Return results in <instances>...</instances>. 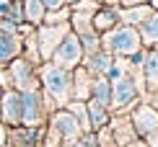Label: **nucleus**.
Wrapping results in <instances>:
<instances>
[{
    "label": "nucleus",
    "mask_w": 158,
    "mask_h": 147,
    "mask_svg": "<svg viewBox=\"0 0 158 147\" xmlns=\"http://www.w3.org/2000/svg\"><path fill=\"white\" fill-rule=\"evenodd\" d=\"M39 65H34L31 59H26L23 54L10 59L8 65H5V70H8V77H10V85L16 90H34L39 88V72H36Z\"/></svg>",
    "instance_id": "nucleus-5"
},
{
    "label": "nucleus",
    "mask_w": 158,
    "mask_h": 147,
    "mask_svg": "<svg viewBox=\"0 0 158 147\" xmlns=\"http://www.w3.org/2000/svg\"><path fill=\"white\" fill-rule=\"evenodd\" d=\"M96 142H98V147H119V142H117V137H114V132H111L109 124L96 132Z\"/></svg>",
    "instance_id": "nucleus-24"
},
{
    "label": "nucleus",
    "mask_w": 158,
    "mask_h": 147,
    "mask_svg": "<svg viewBox=\"0 0 158 147\" xmlns=\"http://www.w3.org/2000/svg\"><path fill=\"white\" fill-rule=\"evenodd\" d=\"M75 3H78V0H68V5H75Z\"/></svg>",
    "instance_id": "nucleus-34"
},
{
    "label": "nucleus",
    "mask_w": 158,
    "mask_h": 147,
    "mask_svg": "<svg viewBox=\"0 0 158 147\" xmlns=\"http://www.w3.org/2000/svg\"><path fill=\"white\" fill-rule=\"evenodd\" d=\"M62 147H98V142H96V132H83L78 139L62 142Z\"/></svg>",
    "instance_id": "nucleus-23"
},
{
    "label": "nucleus",
    "mask_w": 158,
    "mask_h": 147,
    "mask_svg": "<svg viewBox=\"0 0 158 147\" xmlns=\"http://www.w3.org/2000/svg\"><path fill=\"white\" fill-rule=\"evenodd\" d=\"M70 21V5H65L60 10H47L44 23H68Z\"/></svg>",
    "instance_id": "nucleus-25"
},
{
    "label": "nucleus",
    "mask_w": 158,
    "mask_h": 147,
    "mask_svg": "<svg viewBox=\"0 0 158 147\" xmlns=\"http://www.w3.org/2000/svg\"><path fill=\"white\" fill-rule=\"evenodd\" d=\"M83 57H85V52H83V44H81V36L75 34L73 29L65 34V39L60 44H57V49L52 52V57H49V62H55V65H60V67L65 70H75L78 65L83 62Z\"/></svg>",
    "instance_id": "nucleus-4"
},
{
    "label": "nucleus",
    "mask_w": 158,
    "mask_h": 147,
    "mask_svg": "<svg viewBox=\"0 0 158 147\" xmlns=\"http://www.w3.org/2000/svg\"><path fill=\"white\" fill-rule=\"evenodd\" d=\"M109 126H111V132H114V137H117V142H119V147L127 145V142H132V139H137L135 126H132V121H130V116H117V119H111Z\"/></svg>",
    "instance_id": "nucleus-21"
},
{
    "label": "nucleus",
    "mask_w": 158,
    "mask_h": 147,
    "mask_svg": "<svg viewBox=\"0 0 158 147\" xmlns=\"http://www.w3.org/2000/svg\"><path fill=\"white\" fill-rule=\"evenodd\" d=\"M137 31H140V42L145 49H156L158 46V10H153L150 16L137 26Z\"/></svg>",
    "instance_id": "nucleus-17"
},
{
    "label": "nucleus",
    "mask_w": 158,
    "mask_h": 147,
    "mask_svg": "<svg viewBox=\"0 0 158 147\" xmlns=\"http://www.w3.org/2000/svg\"><path fill=\"white\" fill-rule=\"evenodd\" d=\"M91 23H94L96 34H106L109 29H114L119 23V10L117 5H98L96 13L91 16Z\"/></svg>",
    "instance_id": "nucleus-13"
},
{
    "label": "nucleus",
    "mask_w": 158,
    "mask_h": 147,
    "mask_svg": "<svg viewBox=\"0 0 158 147\" xmlns=\"http://www.w3.org/2000/svg\"><path fill=\"white\" fill-rule=\"evenodd\" d=\"M70 31V21L68 23H42L36 26V46H39V57L42 62H49L52 52L57 49V44L65 39V34Z\"/></svg>",
    "instance_id": "nucleus-7"
},
{
    "label": "nucleus",
    "mask_w": 158,
    "mask_h": 147,
    "mask_svg": "<svg viewBox=\"0 0 158 147\" xmlns=\"http://www.w3.org/2000/svg\"><path fill=\"white\" fill-rule=\"evenodd\" d=\"M114 62V57L109 54V52H104V49H98V52H94V54H85L83 57V67L91 72L94 77H98V75H104V72L109 70V65Z\"/></svg>",
    "instance_id": "nucleus-16"
},
{
    "label": "nucleus",
    "mask_w": 158,
    "mask_h": 147,
    "mask_svg": "<svg viewBox=\"0 0 158 147\" xmlns=\"http://www.w3.org/2000/svg\"><path fill=\"white\" fill-rule=\"evenodd\" d=\"M122 147H150L145 139H132V142H127V145H122Z\"/></svg>",
    "instance_id": "nucleus-30"
},
{
    "label": "nucleus",
    "mask_w": 158,
    "mask_h": 147,
    "mask_svg": "<svg viewBox=\"0 0 158 147\" xmlns=\"http://www.w3.org/2000/svg\"><path fill=\"white\" fill-rule=\"evenodd\" d=\"M143 77H145L148 88L158 90V46L156 49H145V59H143Z\"/></svg>",
    "instance_id": "nucleus-20"
},
{
    "label": "nucleus",
    "mask_w": 158,
    "mask_h": 147,
    "mask_svg": "<svg viewBox=\"0 0 158 147\" xmlns=\"http://www.w3.org/2000/svg\"><path fill=\"white\" fill-rule=\"evenodd\" d=\"M130 121L135 126L137 139L150 142L153 137H158V109L153 103H137L130 111Z\"/></svg>",
    "instance_id": "nucleus-6"
},
{
    "label": "nucleus",
    "mask_w": 158,
    "mask_h": 147,
    "mask_svg": "<svg viewBox=\"0 0 158 147\" xmlns=\"http://www.w3.org/2000/svg\"><path fill=\"white\" fill-rule=\"evenodd\" d=\"M124 59H127L130 67H137V70H140V67H143V59H145V46H143V49H137V52H132V54L124 57Z\"/></svg>",
    "instance_id": "nucleus-27"
},
{
    "label": "nucleus",
    "mask_w": 158,
    "mask_h": 147,
    "mask_svg": "<svg viewBox=\"0 0 158 147\" xmlns=\"http://www.w3.org/2000/svg\"><path fill=\"white\" fill-rule=\"evenodd\" d=\"M101 49L109 52L111 57H130L132 52L143 49V42H140V31H137V26L117 23L114 29H109L106 34H101Z\"/></svg>",
    "instance_id": "nucleus-2"
},
{
    "label": "nucleus",
    "mask_w": 158,
    "mask_h": 147,
    "mask_svg": "<svg viewBox=\"0 0 158 147\" xmlns=\"http://www.w3.org/2000/svg\"><path fill=\"white\" fill-rule=\"evenodd\" d=\"M85 111H88V129L91 132H98V129H104L109 121H111V111L109 109H104V106H98L96 101H85Z\"/></svg>",
    "instance_id": "nucleus-18"
},
{
    "label": "nucleus",
    "mask_w": 158,
    "mask_h": 147,
    "mask_svg": "<svg viewBox=\"0 0 158 147\" xmlns=\"http://www.w3.org/2000/svg\"><path fill=\"white\" fill-rule=\"evenodd\" d=\"M10 3H13V0H0V13H3L5 8H8V5H10Z\"/></svg>",
    "instance_id": "nucleus-31"
},
{
    "label": "nucleus",
    "mask_w": 158,
    "mask_h": 147,
    "mask_svg": "<svg viewBox=\"0 0 158 147\" xmlns=\"http://www.w3.org/2000/svg\"><path fill=\"white\" fill-rule=\"evenodd\" d=\"M23 5V21L29 26H42L44 23V16H47V8H44L42 0H21Z\"/></svg>",
    "instance_id": "nucleus-22"
},
{
    "label": "nucleus",
    "mask_w": 158,
    "mask_h": 147,
    "mask_svg": "<svg viewBox=\"0 0 158 147\" xmlns=\"http://www.w3.org/2000/svg\"><path fill=\"white\" fill-rule=\"evenodd\" d=\"M42 3H44V8H47V10H60V8L68 5V0H42Z\"/></svg>",
    "instance_id": "nucleus-28"
},
{
    "label": "nucleus",
    "mask_w": 158,
    "mask_h": 147,
    "mask_svg": "<svg viewBox=\"0 0 158 147\" xmlns=\"http://www.w3.org/2000/svg\"><path fill=\"white\" fill-rule=\"evenodd\" d=\"M49 129L55 132L62 142H70V139H78L83 134V126L78 121V116L70 109H55L49 113Z\"/></svg>",
    "instance_id": "nucleus-9"
},
{
    "label": "nucleus",
    "mask_w": 158,
    "mask_h": 147,
    "mask_svg": "<svg viewBox=\"0 0 158 147\" xmlns=\"http://www.w3.org/2000/svg\"><path fill=\"white\" fill-rule=\"evenodd\" d=\"M143 3H150V0H119L122 8H130V5H143Z\"/></svg>",
    "instance_id": "nucleus-29"
},
{
    "label": "nucleus",
    "mask_w": 158,
    "mask_h": 147,
    "mask_svg": "<svg viewBox=\"0 0 158 147\" xmlns=\"http://www.w3.org/2000/svg\"><path fill=\"white\" fill-rule=\"evenodd\" d=\"M0 124L5 129L21 126V90L16 88L0 90Z\"/></svg>",
    "instance_id": "nucleus-10"
},
{
    "label": "nucleus",
    "mask_w": 158,
    "mask_h": 147,
    "mask_svg": "<svg viewBox=\"0 0 158 147\" xmlns=\"http://www.w3.org/2000/svg\"><path fill=\"white\" fill-rule=\"evenodd\" d=\"M122 75H124V70H122V65H119V62H111V65H109V70L104 72V77H106L109 83H114V80H119Z\"/></svg>",
    "instance_id": "nucleus-26"
},
{
    "label": "nucleus",
    "mask_w": 158,
    "mask_h": 147,
    "mask_svg": "<svg viewBox=\"0 0 158 147\" xmlns=\"http://www.w3.org/2000/svg\"><path fill=\"white\" fill-rule=\"evenodd\" d=\"M140 98V90H137V83L132 75H122L119 80L111 83V111L122 113L127 109H132Z\"/></svg>",
    "instance_id": "nucleus-8"
},
{
    "label": "nucleus",
    "mask_w": 158,
    "mask_h": 147,
    "mask_svg": "<svg viewBox=\"0 0 158 147\" xmlns=\"http://www.w3.org/2000/svg\"><path fill=\"white\" fill-rule=\"evenodd\" d=\"M91 83H94V75L78 65L73 70V101H88L91 98Z\"/></svg>",
    "instance_id": "nucleus-14"
},
{
    "label": "nucleus",
    "mask_w": 158,
    "mask_h": 147,
    "mask_svg": "<svg viewBox=\"0 0 158 147\" xmlns=\"http://www.w3.org/2000/svg\"><path fill=\"white\" fill-rule=\"evenodd\" d=\"M91 101H96L98 106L111 111V83L104 75L94 77V83H91Z\"/></svg>",
    "instance_id": "nucleus-19"
},
{
    "label": "nucleus",
    "mask_w": 158,
    "mask_h": 147,
    "mask_svg": "<svg viewBox=\"0 0 158 147\" xmlns=\"http://www.w3.org/2000/svg\"><path fill=\"white\" fill-rule=\"evenodd\" d=\"M49 113L52 111L44 101L42 88L21 90V126H44Z\"/></svg>",
    "instance_id": "nucleus-3"
},
{
    "label": "nucleus",
    "mask_w": 158,
    "mask_h": 147,
    "mask_svg": "<svg viewBox=\"0 0 158 147\" xmlns=\"http://www.w3.org/2000/svg\"><path fill=\"white\" fill-rule=\"evenodd\" d=\"M21 54H23V34L0 29V67H5L10 59L21 57Z\"/></svg>",
    "instance_id": "nucleus-12"
},
{
    "label": "nucleus",
    "mask_w": 158,
    "mask_h": 147,
    "mask_svg": "<svg viewBox=\"0 0 158 147\" xmlns=\"http://www.w3.org/2000/svg\"><path fill=\"white\" fill-rule=\"evenodd\" d=\"M117 10H119V23H130V26H140L145 18L153 13L156 8L150 3H143V5H130V8H122V5H117Z\"/></svg>",
    "instance_id": "nucleus-15"
},
{
    "label": "nucleus",
    "mask_w": 158,
    "mask_h": 147,
    "mask_svg": "<svg viewBox=\"0 0 158 147\" xmlns=\"http://www.w3.org/2000/svg\"><path fill=\"white\" fill-rule=\"evenodd\" d=\"M36 72H39V88L44 93L49 111L65 109L73 101V70H65L55 62H42Z\"/></svg>",
    "instance_id": "nucleus-1"
},
{
    "label": "nucleus",
    "mask_w": 158,
    "mask_h": 147,
    "mask_svg": "<svg viewBox=\"0 0 158 147\" xmlns=\"http://www.w3.org/2000/svg\"><path fill=\"white\" fill-rule=\"evenodd\" d=\"M101 5H119V0H98Z\"/></svg>",
    "instance_id": "nucleus-32"
},
{
    "label": "nucleus",
    "mask_w": 158,
    "mask_h": 147,
    "mask_svg": "<svg viewBox=\"0 0 158 147\" xmlns=\"http://www.w3.org/2000/svg\"><path fill=\"white\" fill-rule=\"evenodd\" d=\"M44 137V126H10L5 142L8 147H39Z\"/></svg>",
    "instance_id": "nucleus-11"
},
{
    "label": "nucleus",
    "mask_w": 158,
    "mask_h": 147,
    "mask_svg": "<svg viewBox=\"0 0 158 147\" xmlns=\"http://www.w3.org/2000/svg\"><path fill=\"white\" fill-rule=\"evenodd\" d=\"M148 145H150V147H158V137H153V139H150Z\"/></svg>",
    "instance_id": "nucleus-33"
}]
</instances>
